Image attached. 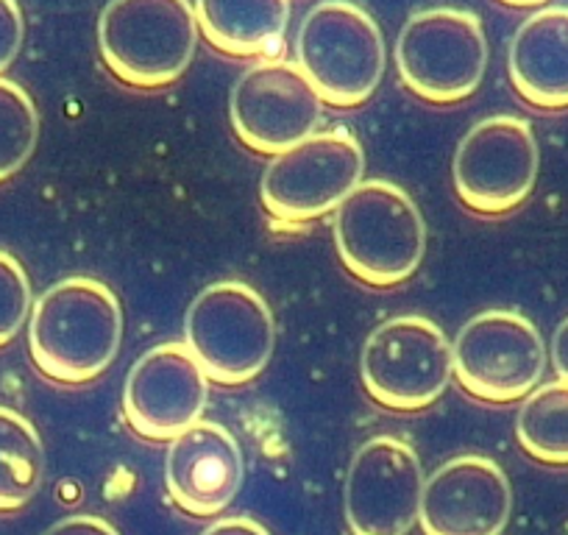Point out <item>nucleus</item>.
<instances>
[{"label": "nucleus", "mask_w": 568, "mask_h": 535, "mask_svg": "<svg viewBox=\"0 0 568 535\" xmlns=\"http://www.w3.org/2000/svg\"><path fill=\"white\" fill-rule=\"evenodd\" d=\"M123 343V310L109 285L68 276L48 287L29 315V352L37 369L62 385L98 380Z\"/></svg>", "instance_id": "1"}, {"label": "nucleus", "mask_w": 568, "mask_h": 535, "mask_svg": "<svg viewBox=\"0 0 568 535\" xmlns=\"http://www.w3.org/2000/svg\"><path fill=\"white\" fill-rule=\"evenodd\" d=\"M332 234L348 274L371 287L402 285L426 254L418 204L385 179H368L337 206Z\"/></svg>", "instance_id": "2"}, {"label": "nucleus", "mask_w": 568, "mask_h": 535, "mask_svg": "<svg viewBox=\"0 0 568 535\" xmlns=\"http://www.w3.org/2000/svg\"><path fill=\"white\" fill-rule=\"evenodd\" d=\"M199 34L187 0H114L98 20L103 62L136 90H160L182 79Z\"/></svg>", "instance_id": "3"}, {"label": "nucleus", "mask_w": 568, "mask_h": 535, "mask_svg": "<svg viewBox=\"0 0 568 535\" xmlns=\"http://www.w3.org/2000/svg\"><path fill=\"white\" fill-rule=\"evenodd\" d=\"M298 68L324 107H363L385 75V37L357 3L326 0L307 12L296 37Z\"/></svg>", "instance_id": "4"}, {"label": "nucleus", "mask_w": 568, "mask_h": 535, "mask_svg": "<svg viewBox=\"0 0 568 535\" xmlns=\"http://www.w3.org/2000/svg\"><path fill=\"white\" fill-rule=\"evenodd\" d=\"M184 346L206 380L245 385L267 369L276 346L273 313L260 291L245 282L204 287L184 315Z\"/></svg>", "instance_id": "5"}, {"label": "nucleus", "mask_w": 568, "mask_h": 535, "mask_svg": "<svg viewBox=\"0 0 568 535\" xmlns=\"http://www.w3.org/2000/svg\"><path fill=\"white\" fill-rule=\"evenodd\" d=\"M404 87L429 103H460L479 90L488 70V37L466 9H426L404 23L396 42Z\"/></svg>", "instance_id": "6"}, {"label": "nucleus", "mask_w": 568, "mask_h": 535, "mask_svg": "<svg viewBox=\"0 0 568 535\" xmlns=\"http://www.w3.org/2000/svg\"><path fill=\"white\" fill-rule=\"evenodd\" d=\"M544 335L516 310H485L463 324L452 343V374L479 402H521L546 371Z\"/></svg>", "instance_id": "7"}, {"label": "nucleus", "mask_w": 568, "mask_h": 535, "mask_svg": "<svg viewBox=\"0 0 568 535\" xmlns=\"http://www.w3.org/2000/svg\"><path fill=\"white\" fill-rule=\"evenodd\" d=\"M363 145L348 131H315L313 138L267 162L260 199L278 223H310L335 212L363 184Z\"/></svg>", "instance_id": "8"}, {"label": "nucleus", "mask_w": 568, "mask_h": 535, "mask_svg": "<svg viewBox=\"0 0 568 535\" xmlns=\"http://www.w3.org/2000/svg\"><path fill=\"white\" fill-rule=\"evenodd\" d=\"M359 376L374 402L387 411H424L452 380V343L424 315H396L368 335Z\"/></svg>", "instance_id": "9"}, {"label": "nucleus", "mask_w": 568, "mask_h": 535, "mask_svg": "<svg viewBox=\"0 0 568 535\" xmlns=\"http://www.w3.org/2000/svg\"><path fill=\"white\" fill-rule=\"evenodd\" d=\"M540 151L532 125L516 114H494L468 129L452 162L455 190L468 210L505 215L532 195Z\"/></svg>", "instance_id": "10"}, {"label": "nucleus", "mask_w": 568, "mask_h": 535, "mask_svg": "<svg viewBox=\"0 0 568 535\" xmlns=\"http://www.w3.org/2000/svg\"><path fill=\"white\" fill-rule=\"evenodd\" d=\"M229 118L240 143L278 157L318 131L324 101L291 59H262L245 70L229 98Z\"/></svg>", "instance_id": "11"}, {"label": "nucleus", "mask_w": 568, "mask_h": 535, "mask_svg": "<svg viewBox=\"0 0 568 535\" xmlns=\"http://www.w3.org/2000/svg\"><path fill=\"white\" fill-rule=\"evenodd\" d=\"M424 468L409 444L393 435L365 441L346 474L352 535H409L418 522Z\"/></svg>", "instance_id": "12"}, {"label": "nucleus", "mask_w": 568, "mask_h": 535, "mask_svg": "<svg viewBox=\"0 0 568 535\" xmlns=\"http://www.w3.org/2000/svg\"><path fill=\"white\" fill-rule=\"evenodd\" d=\"M210 380L184 343H160L136 357L123 387V413L140 438L168 441L201 422Z\"/></svg>", "instance_id": "13"}, {"label": "nucleus", "mask_w": 568, "mask_h": 535, "mask_svg": "<svg viewBox=\"0 0 568 535\" xmlns=\"http://www.w3.org/2000/svg\"><path fill=\"white\" fill-rule=\"evenodd\" d=\"M510 511L505 468L490 457L460 455L424 480L418 522L424 535H501Z\"/></svg>", "instance_id": "14"}, {"label": "nucleus", "mask_w": 568, "mask_h": 535, "mask_svg": "<svg viewBox=\"0 0 568 535\" xmlns=\"http://www.w3.org/2000/svg\"><path fill=\"white\" fill-rule=\"evenodd\" d=\"M171 499L190 516H217L243 485V450L223 424L204 422L171 441L165 461Z\"/></svg>", "instance_id": "15"}, {"label": "nucleus", "mask_w": 568, "mask_h": 535, "mask_svg": "<svg viewBox=\"0 0 568 535\" xmlns=\"http://www.w3.org/2000/svg\"><path fill=\"white\" fill-rule=\"evenodd\" d=\"M507 73L529 107L568 109V7H546L518 26Z\"/></svg>", "instance_id": "16"}, {"label": "nucleus", "mask_w": 568, "mask_h": 535, "mask_svg": "<svg viewBox=\"0 0 568 535\" xmlns=\"http://www.w3.org/2000/svg\"><path fill=\"white\" fill-rule=\"evenodd\" d=\"M199 31L229 57L276 59L282 51L291 3L287 0H199Z\"/></svg>", "instance_id": "17"}, {"label": "nucleus", "mask_w": 568, "mask_h": 535, "mask_svg": "<svg viewBox=\"0 0 568 535\" xmlns=\"http://www.w3.org/2000/svg\"><path fill=\"white\" fill-rule=\"evenodd\" d=\"M45 450L23 413L0 405V513L29 505L42 485Z\"/></svg>", "instance_id": "18"}, {"label": "nucleus", "mask_w": 568, "mask_h": 535, "mask_svg": "<svg viewBox=\"0 0 568 535\" xmlns=\"http://www.w3.org/2000/svg\"><path fill=\"white\" fill-rule=\"evenodd\" d=\"M516 438L529 457L549 466H568V385L546 382L521 398Z\"/></svg>", "instance_id": "19"}, {"label": "nucleus", "mask_w": 568, "mask_h": 535, "mask_svg": "<svg viewBox=\"0 0 568 535\" xmlns=\"http://www.w3.org/2000/svg\"><path fill=\"white\" fill-rule=\"evenodd\" d=\"M40 140V112L18 81L0 79V182L23 171Z\"/></svg>", "instance_id": "20"}, {"label": "nucleus", "mask_w": 568, "mask_h": 535, "mask_svg": "<svg viewBox=\"0 0 568 535\" xmlns=\"http://www.w3.org/2000/svg\"><path fill=\"white\" fill-rule=\"evenodd\" d=\"M31 315V282L23 262L0 249V346L20 335Z\"/></svg>", "instance_id": "21"}, {"label": "nucleus", "mask_w": 568, "mask_h": 535, "mask_svg": "<svg viewBox=\"0 0 568 535\" xmlns=\"http://www.w3.org/2000/svg\"><path fill=\"white\" fill-rule=\"evenodd\" d=\"M23 9H20L14 0H0V73L7 68H12L20 48H23Z\"/></svg>", "instance_id": "22"}, {"label": "nucleus", "mask_w": 568, "mask_h": 535, "mask_svg": "<svg viewBox=\"0 0 568 535\" xmlns=\"http://www.w3.org/2000/svg\"><path fill=\"white\" fill-rule=\"evenodd\" d=\"M45 535H120L114 524H109L101 516H87V513H75V516L62 518L53 524Z\"/></svg>", "instance_id": "23"}, {"label": "nucleus", "mask_w": 568, "mask_h": 535, "mask_svg": "<svg viewBox=\"0 0 568 535\" xmlns=\"http://www.w3.org/2000/svg\"><path fill=\"white\" fill-rule=\"evenodd\" d=\"M201 535H271L260 522L245 516H234V518H217L212 527H206Z\"/></svg>", "instance_id": "24"}, {"label": "nucleus", "mask_w": 568, "mask_h": 535, "mask_svg": "<svg viewBox=\"0 0 568 535\" xmlns=\"http://www.w3.org/2000/svg\"><path fill=\"white\" fill-rule=\"evenodd\" d=\"M551 365L557 371V380L568 385V319H562L551 337Z\"/></svg>", "instance_id": "25"}]
</instances>
